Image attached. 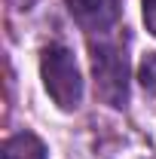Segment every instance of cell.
Wrapping results in <instances>:
<instances>
[{
  "mask_svg": "<svg viewBox=\"0 0 156 159\" xmlns=\"http://www.w3.org/2000/svg\"><path fill=\"white\" fill-rule=\"evenodd\" d=\"M144 25L156 37V0H144Z\"/></svg>",
  "mask_w": 156,
  "mask_h": 159,
  "instance_id": "obj_6",
  "label": "cell"
},
{
  "mask_svg": "<svg viewBox=\"0 0 156 159\" xmlns=\"http://www.w3.org/2000/svg\"><path fill=\"white\" fill-rule=\"evenodd\" d=\"M138 80H141V86H144L150 95H156V52H147V55L141 58Z\"/></svg>",
  "mask_w": 156,
  "mask_h": 159,
  "instance_id": "obj_5",
  "label": "cell"
},
{
  "mask_svg": "<svg viewBox=\"0 0 156 159\" xmlns=\"http://www.w3.org/2000/svg\"><path fill=\"white\" fill-rule=\"evenodd\" d=\"M92 70H95V89L110 107H122L129 98V67L119 46L101 40L92 43Z\"/></svg>",
  "mask_w": 156,
  "mask_h": 159,
  "instance_id": "obj_2",
  "label": "cell"
},
{
  "mask_svg": "<svg viewBox=\"0 0 156 159\" xmlns=\"http://www.w3.org/2000/svg\"><path fill=\"white\" fill-rule=\"evenodd\" d=\"M40 74H43V86L52 95V101L61 110H77L83 101V77L74 61V52L61 43H52L43 49L40 58Z\"/></svg>",
  "mask_w": 156,
  "mask_h": 159,
  "instance_id": "obj_1",
  "label": "cell"
},
{
  "mask_svg": "<svg viewBox=\"0 0 156 159\" xmlns=\"http://www.w3.org/2000/svg\"><path fill=\"white\" fill-rule=\"evenodd\" d=\"M67 3H71V12L80 21V28H86L89 34H104L119 19L117 0H67Z\"/></svg>",
  "mask_w": 156,
  "mask_h": 159,
  "instance_id": "obj_3",
  "label": "cell"
},
{
  "mask_svg": "<svg viewBox=\"0 0 156 159\" xmlns=\"http://www.w3.org/2000/svg\"><path fill=\"white\" fill-rule=\"evenodd\" d=\"M3 159H46V147L37 135L19 132L3 144Z\"/></svg>",
  "mask_w": 156,
  "mask_h": 159,
  "instance_id": "obj_4",
  "label": "cell"
}]
</instances>
